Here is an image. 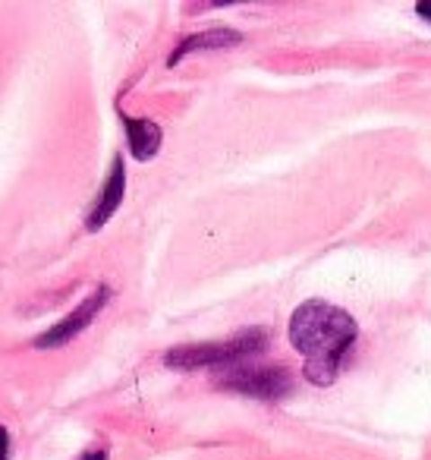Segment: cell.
Instances as JSON below:
<instances>
[{
	"mask_svg": "<svg viewBox=\"0 0 431 460\" xmlns=\"http://www.w3.org/2000/svg\"><path fill=\"white\" fill-rule=\"evenodd\" d=\"M359 338V325L347 309L309 300L290 315V344L303 353V376L312 385H330Z\"/></svg>",
	"mask_w": 431,
	"mask_h": 460,
	"instance_id": "cell-1",
	"label": "cell"
},
{
	"mask_svg": "<svg viewBox=\"0 0 431 460\" xmlns=\"http://www.w3.org/2000/svg\"><path fill=\"white\" fill-rule=\"evenodd\" d=\"M268 334L261 328H246V332L233 334L227 341H208V344H186L167 350L164 363L171 369H217V366H236L242 359H252L259 353H265Z\"/></svg>",
	"mask_w": 431,
	"mask_h": 460,
	"instance_id": "cell-2",
	"label": "cell"
},
{
	"mask_svg": "<svg viewBox=\"0 0 431 460\" xmlns=\"http://www.w3.org/2000/svg\"><path fill=\"white\" fill-rule=\"evenodd\" d=\"M221 388L277 403L293 394V372L286 369V366H249V369H230L227 376L221 378Z\"/></svg>",
	"mask_w": 431,
	"mask_h": 460,
	"instance_id": "cell-3",
	"label": "cell"
},
{
	"mask_svg": "<svg viewBox=\"0 0 431 460\" xmlns=\"http://www.w3.org/2000/svg\"><path fill=\"white\" fill-rule=\"evenodd\" d=\"M108 300H110V288H104L101 284V288H98L92 296H85V300L79 303L66 319H60L57 325H51L45 334H39V338H35V347H39V350H54V347L70 344L73 338H79V334L95 322V315L108 306Z\"/></svg>",
	"mask_w": 431,
	"mask_h": 460,
	"instance_id": "cell-4",
	"label": "cell"
},
{
	"mask_svg": "<svg viewBox=\"0 0 431 460\" xmlns=\"http://www.w3.org/2000/svg\"><path fill=\"white\" fill-rule=\"evenodd\" d=\"M123 196H127V164H123V155H117V158L110 161L108 180H104L101 192H98L95 205H92L89 217H85V227H89V230H101L104 224H108L110 217L117 215Z\"/></svg>",
	"mask_w": 431,
	"mask_h": 460,
	"instance_id": "cell-5",
	"label": "cell"
},
{
	"mask_svg": "<svg viewBox=\"0 0 431 460\" xmlns=\"http://www.w3.org/2000/svg\"><path fill=\"white\" fill-rule=\"evenodd\" d=\"M120 120H123V133H127V142H129V152H133L136 161H148L158 155L161 148V127L154 120H142V117H129L120 111Z\"/></svg>",
	"mask_w": 431,
	"mask_h": 460,
	"instance_id": "cell-6",
	"label": "cell"
},
{
	"mask_svg": "<svg viewBox=\"0 0 431 460\" xmlns=\"http://www.w3.org/2000/svg\"><path fill=\"white\" fill-rule=\"evenodd\" d=\"M240 41H242V35L236 32V29H208V32H196V35H189V39L180 41L177 51L171 54L167 64L177 66L180 60L189 58V54H196V51H224V48H233V45H240Z\"/></svg>",
	"mask_w": 431,
	"mask_h": 460,
	"instance_id": "cell-7",
	"label": "cell"
},
{
	"mask_svg": "<svg viewBox=\"0 0 431 460\" xmlns=\"http://www.w3.org/2000/svg\"><path fill=\"white\" fill-rule=\"evenodd\" d=\"M10 451H13V438L4 426H0V460H10Z\"/></svg>",
	"mask_w": 431,
	"mask_h": 460,
	"instance_id": "cell-8",
	"label": "cell"
},
{
	"mask_svg": "<svg viewBox=\"0 0 431 460\" xmlns=\"http://www.w3.org/2000/svg\"><path fill=\"white\" fill-rule=\"evenodd\" d=\"M416 16H422V20L431 26V0H422V4H416Z\"/></svg>",
	"mask_w": 431,
	"mask_h": 460,
	"instance_id": "cell-9",
	"label": "cell"
},
{
	"mask_svg": "<svg viewBox=\"0 0 431 460\" xmlns=\"http://www.w3.org/2000/svg\"><path fill=\"white\" fill-rule=\"evenodd\" d=\"M79 460H108V451H104V447H95V451H85Z\"/></svg>",
	"mask_w": 431,
	"mask_h": 460,
	"instance_id": "cell-10",
	"label": "cell"
}]
</instances>
